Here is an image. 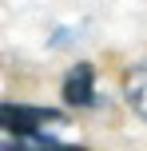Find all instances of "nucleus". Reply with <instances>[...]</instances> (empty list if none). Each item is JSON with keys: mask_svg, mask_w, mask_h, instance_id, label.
I'll list each match as a JSON object with an SVG mask.
<instances>
[{"mask_svg": "<svg viewBox=\"0 0 147 151\" xmlns=\"http://www.w3.org/2000/svg\"><path fill=\"white\" fill-rule=\"evenodd\" d=\"M123 99H127V107L147 123V64H139V68L127 72V80H123Z\"/></svg>", "mask_w": 147, "mask_h": 151, "instance_id": "obj_3", "label": "nucleus"}, {"mask_svg": "<svg viewBox=\"0 0 147 151\" xmlns=\"http://www.w3.org/2000/svg\"><path fill=\"white\" fill-rule=\"evenodd\" d=\"M64 104L68 107H95L100 96H95V68L92 64H76L64 76Z\"/></svg>", "mask_w": 147, "mask_h": 151, "instance_id": "obj_2", "label": "nucleus"}, {"mask_svg": "<svg viewBox=\"0 0 147 151\" xmlns=\"http://www.w3.org/2000/svg\"><path fill=\"white\" fill-rule=\"evenodd\" d=\"M64 115L52 107H32V104H0V131H8V143L0 147H64L52 127H60Z\"/></svg>", "mask_w": 147, "mask_h": 151, "instance_id": "obj_1", "label": "nucleus"}]
</instances>
